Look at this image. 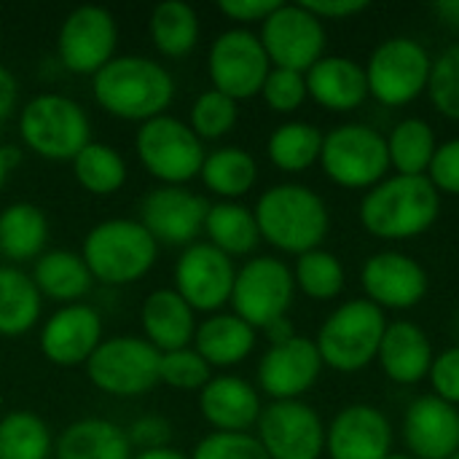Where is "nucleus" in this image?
I'll use <instances>...</instances> for the list:
<instances>
[{"label":"nucleus","instance_id":"f257e3e1","mask_svg":"<svg viewBox=\"0 0 459 459\" xmlns=\"http://www.w3.org/2000/svg\"><path fill=\"white\" fill-rule=\"evenodd\" d=\"M441 215V194L428 175H390L360 202V223L379 239H411Z\"/></svg>","mask_w":459,"mask_h":459},{"label":"nucleus","instance_id":"f03ea898","mask_svg":"<svg viewBox=\"0 0 459 459\" xmlns=\"http://www.w3.org/2000/svg\"><path fill=\"white\" fill-rule=\"evenodd\" d=\"M172 97V75L145 56H113L94 75V100L100 108L126 121L145 124L164 116Z\"/></svg>","mask_w":459,"mask_h":459},{"label":"nucleus","instance_id":"7ed1b4c3","mask_svg":"<svg viewBox=\"0 0 459 459\" xmlns=\"http://www.w3.org/2000/svg\"><path fill=\"white\" fill-rule=\"evenodd\" d=\"M255 223L261 239L269 245L304 255L317 250V245L328 234V207L325 202L307 186L282 183L269 188L255 204Z\"/></svg>","mask_w":459,"mask_h":459},{"label":"nucleus","instance_id":"20e7f679","mask_svg":"<svg viewBox=\"0 0 459 459\" xmlns=\"http://www.w3.org/2000/svg\"><path fill=\"white\" fill-rule=\"evenodd\" d=\"M387 328L385 312L368 299L342 304L317 333V352L323 366L342 374H355L371 366L379 355L382 336Z\"/></svg>","mask_w":459,"mask_h":459},{"label":"nucleus","instance_id":"39448f33","mask_svg":"<svg viewBox=\"0 0 459 459\" xmlns=\"http://www.w3.org/2000/svg\"><path fill=\"white\" fill-rule=\"evenodd\" d=\"M81 258L94 280L126 285L151 272L156 239L137 221H105L89 231Z\"/></svg>","mask_w":459,"mask_h":459},{"label":"nucleus","instance_id":"423d86ee","mask_svg":"<svg viewBox=\"0 0 459 459\" xmlns=\"http://www.w3.org/2000/svg\"><path fill=\"white\" fill-rule=\"evenodd\" d=\"M323 172L344 188H374L387 178V137L366 124H342L323 134Z\"/></svg>","mask_w":459,"mask_h":459},{"label":"nucleus","instance_id":"0eeeda50","mask_svg":"<svg viewBox=\"0 0 459 459\" xmlns=\"http://www.w3.org/2000/svg\"><path fill=\"white\" fill-rule=\"evenodd\" d=\"M22 140L43 159H75L89 140V118L83 108L62 94H40L22 110Z\"/></svg>","mask_w":459,"mask_h":459},{"label":"nucleus","instance_id":"6e6552de","mask_svg":"<svg viewBox=\"0 0 459 459\" xmlns=\"http://www.w3.org/2000/svg\"><path fill=\"white\" fill-rule=\"evenodd\" d=\"M433 59L428 48L406 35L382 40L366 65L368 94L387 108H401L417 100L430 81Z\"/></svg>","mask_w":459,"mask_h":459},{"label":"nucleus","instance_id":"1a4fd4ad","mask_svg":"<svg viewBox=\"0 0 459 459\" xmlns=\"http://www.w3.org/2000/svg\"><path fill=\"white\" fill-rule=\"evenodd\" d=\"M161 352L148 339L116 336L102 342L89 358V379L108 395H143L159 382Z\"/></svg>","mask_w":459,"mask_h":459},{"label":"nucleus","instance_id":"9d476101","mask_svg":"<svg viewBox=\"0 0 459 459\" xmlns=\"http://www.w3.org/2000/svg\"><path fill=\"white\" fill-rule=\"evenodd\" d=\"M137 153L145 169L169 186L196 178L204 164L202 140L191 126L172 116H156L140 126Z\"/></svg>","mask_w":459,"mask_h":459},{"label":"nucleus","instance_id":"9b49d317","mask_svg":"<svg viewBox=\"0 0 459 459\" xmlns=\"http://www.w3.org/2000/svg\"><path fill=\"white\" fill-rule=\"evenodd\" d=\"M293 272L280 258H253L237 272L231 307L234 315L250 328H266L274 320L285 317L293 304Z\"/></svg>","mask_w":459,"mask_h":459},{"label":"nucleus","instance_id":"f8f14e48","mask_svg":"<svg viewBox=\"0 0 459 459\" xmlns=\"http://www.w3.org/2000/svg\"><path fill=\"white\" fill-rule=\"evenodd\" d=\"M261 43L274 67L307 73L317 59H323L325 27L301 3H280L277 11L261 22Z\"/></svg>","mask_w":459,"mask_h":459},{"label":"nucleus","instance_id":"ddd939ff","mask_svg":"<svg viewBox=\"0 0 459 459\" xmlns=\"http://www.w3.org/2000/svg\"><path fill=\"white\" fill-rule=\"evenodd\" d=\"M272 62L250 30H226L210 48V78L231 100H247L266 83Z\"/></svg>","mask_w":459,"mask_h":459},{"label":"nucleus","instance_id":"4468645a","mask_svg":"<svg viewBox=\"0 0 459 459\" xmlns=\"http://www.w3.org/2000/svg\"><path fill=\"white\" fill-rule=\"evenodd\" d=\"M258 441L269 459H320L325 452V428L301 401H274L261 411Z\"/></svg>","mask_w":459,"mask_h":459},{"label":"nucleus","instance_id":"2eb2a0df","mask_svg":"<svg viewBox=\"0 0 459 459\" xmlns=\"http://www.w3.org/2000/svg\"><path fill=\"white\" fill-rule=\"evenodd\" d=\"M234 264L210 242L191 245L175 266V290L194 312H215L231 301Z\"/></svg>","mask_w":459,"mask_h":459},{"label":"nucleus","instance_id":"dca6fc26","mask_svg":"<svg viewBox=\"0 0 459 459\" xmlns=\"http://www.w3.org/2000/svg\"><path fill=\"white\" fill-rule=\"evenodd\" d=\"M118 30L110 11L100 5L75 8L59 30V59L70 73L97 75L116 51Z\"/></svg>","mask_w":459,"mask_h":459},{"label":"nucleus","instance_id":"f3484780","mask_svg":"<svg viewBox=\"0 0 459 459\" xmlns=\"http://www.w3.org/2000/svg\"><path fill=\"white\" fill-rule=\"evenodd\" d=\"M366 296L371 304L385 309H411L417 307L428 293V272L420 266V261L385 250L366 261L360 272Z\"/></svg>","mask_w":459,"mask_h":459},{"label":"nucleus","instance_id":"a211bd4d","mask_svg":"<svg viewBox=\"0 0 459 459\" xmlns=\"http://www.w3.org/2000/svg\"><path fill=\"white\" fill-rule=\"evenodd\" d=\"M325 452L331 459H385L393 452V425L368 403L347 406L325 430Z\"/></svg>","mask_w":459,"mask_h":459},{"label":"nucleus","instance_id":"6ab92c4d","mask_svg":"<svg viewBox=\"0 0 459 459\" xmlns=\"http://www.w3.org/2000/svg\"><path fill=\"white\" fill-rule=\"evenodd\" d=\"M323 371L317 344L307 336H296L285 344L269 347L258 366V385L274 401H299Z\"/></svg>","mask_w":459,"mask_h":459},{"label":"nucleus","instance_id":"aec40b11","mask_svg":"<svg viewBox=\"0 0 459 459\" xmlns=\"http://www.w3.org/2000/svg\"><path fill=\"white\" fill-rule=\"evenodd\" d=\"M207 210H210V204L202 196H196L180 186H164L145 196L143 210H140V215H143L140 223L148 229V234L156 242L188 245L204 229Z\"/></svg>","mask_w":459,"mask_h":459},{"label":"nucleus","instance_id":"412c9836","mask_svg":"<svg viewBox=\"0 0 459 459\" xmlns=\"http://www.w3.org/2000/svg\"><path fill=\"white\" fill-rule=\"evenodd\" d=\"M403 438L414 459H449L459 452L457 406L422 395L417 398L403 420Z\"/></svg>","mask_w":459,"mask_h":459},{"label":"nucleus","instance_id":"4be33fe9","mask_svg":"<svg viewBox=\"0 0 459 459\" xmlns=\"http://www.w3.org/2000/svg\"><path fill=\"white\" fill-rule=\"evenodd\" d=\"M102 344V320L86 304H70L59 309L40 333L43 355L56 366L89 363L94 350Z\"/></svg>","mask_w":459,"mask_h":459},{"label":"nucleus","instance_id":"5701e85b","mask_svg":"<svg viewBox=\"0 0 459 459\" xmlns=\"http://www.w3.org/2000/svg\"><path fill=\"white\" fill-rule=\"evenodd\" d=\"M204 420L218 433H245L261 420V401L253 385L239 377H215L202 387L199 398Z\"/></svg>","mask_w":459,"mask_h":459},{"label":"nucleus","instance_id":"b1692460","mask_svg":"<svg viewBox=\"0 0 459 459\" xmlns=\"http://www.w3.org/2000/svg\"><path fill=\"white\" fill-rule=\"evenodd\" d=\"M307 94L328 110H352L368 97L366 67L350 56H323L307 73Z\"/></svg>","mask_w":459,"mask_h":459},{"label":"nucleus","instance_id":"393cba45","mask_svg":"<svg viewBox=\"0 0 459 459\" xmlns=\"http://www.w3.org/2000/svg\"><path fill=\"white\" fill-rule=\"evenodd\" d=\"M377 358L385 374L398 385L422 382L430 374V366L436 360L428 333L409 320L387 323Z\"/></svg>","mask_w":459,"mask_h":459},{"label":"nucleus","instance_id":"a878e982","mask_svg":"<svg viewBox=\"0 0 459 459\" xmlns=\"http://www.w3.org/2000/svg\"><path fill=\"white\" fill-rule=\"evenodd\" d=\"M194 309L178 290H156L143 304V331L159 352L186 350L196 333Z\"/></svg>","mask_w":459,"mask_h":459},{"label":"nucleus","instance_id":"bb28decb","mask_svg":"<svg viewBox=\"0 0 459 459\" xmlns=\"http://www.w3.org/2000/svg\"><path fill=\"white\" fill-rule=\"evenodd\" d=\"M196 352L207 360V366H237L255 347V328H250L237 315H215L204 320L196 333Z\"/></svg>","mask_w":459,"mask_h":459},{"label":"nucleus","instance_id":"cd10ccee","mask_svg":"<svg viewBox=\"0 0 459 459\" xmlns=\"http://www.w3.org/2000/svg\"><path fill=\"white\" fill-rule=\"evenodd\" d=\"M126 433L105 420H81L56 441V459H132Z\"/></svg>","mask_w":459,"mask_h":459},{"label":"nucleus","instance_id":"c85d7f7f","mask_svg":"<svg viewBox=\"0 0 459 459\" xmlns=\"http://www.w3.org/2000/svg\"><path fill=\"white\" fill-rule=\"evenodd\" d=\"M48 223L40 207L19 202L0 212V253L11 261H30L43 253Z\"/></svg>","mask_w":459,"mask_h":459},{"label":"nucleus","instance_id":"c756f323","mask_svg":"<svg viewBox=\"0 0 459 459\" xmlns=\"http://www.w3.org/2000/svg\"><path fill=\"white\" fill-rule=\"evenodd\" d=\"M91 272L83 258L70 250H51L38 258L32 282L35 288L54 301H78L91 288Z\"/></svg>","mask_w":459,"mask_h":459},{"label":"nucleus","instance_id":"7c9ffc66","mask_svg":"<svg viewBox=\"0 0 459 459\" xmlns=\"http://www.w3.org/2000/svg\"><path fill=\"white\" fill-rule=\"evenodd\" d=\"M204 231L210 237V245L226 253L229 258L253 253L261 239L255 215L247 207L234 204V202L212 204L204 218Z\"/></svg>","mask_w":459,"mask_h":459},{"label":"nucleus","instance_id":"2f4dec72","mask_svg":"<svg viewBox=\"0 0 459 459\" xmlns=\"http://www.w3.org/2000/svg\"><path fill=\"white\" fill-rule=\"evenodd\" d=\"M38 317L40 290L35 282L13 266H0V336L27 333Z\"/></svg>","mask_w":459,"mask_h":459},{"label":"nucleus","instance_id":"473e14b6","mask_svg":"<svg viewBox=\"0 0 459 459\" xmlns=\"http://www.w3.org/2000/svg\"><path fill=\"white\" fill-rule=\"evenodd\" d=\"M436 148V132L425 118H403L387 134L390 167H395L398 175H428Z\"/></svg>","mask_w":459,"mask_h":459},{"label":"nucleus","instance_id":"72a5a7b5","mask_svg":"<svg viewBox=\"0 0 459 459\" xmlns=\"http://www.w3.org/2000/svg\"><path fill=\"white\" fill-rule=\"evenodd\" d=\"M151 35L161 54L183 56L196 46L199 16L183 0H164L151 13Z\"/></svg>","mask_w":459,"mask_h":459},{"label":"nucleus","instance_id":"f704fd0d","mask_svg":"<svg viewBox=\"0 0 459 459\" xmlns=\"http://www.w3.org/2000/svg\"><path fill=\"white\" fill-rule=\"evenodd\" d=\"M199 175L212 194H221L226 199H237L253 188V183L258 178V167L247 151L221 148V151L204 156Z\"/></svg>","mask_w":459,"mask_h":459},{"label":"nucleus","instance_id":"c9c22d12","mask_svg":"<svg viewBox=\"0 0 459 459\" xmlns=\"http://www.w3.org/2000/svg\"><path fill=\"white\" fill-rule=\"evenodd\" d=\"M323 151V134L317 126L307 121H288L274 129L269 137V159L274 167L285 172H301L309 169L315 161H320Z\"/></svg>","mask_w":459,"mask_h":459},{"label":"nucleus","instance_id":"e433bc0d","mask_svg":"<svg viewBox=\"0 0 459 459\" xmlns=\"http://www.w3.org/2000/svg\"><path fill=\"white\" fill-rule=\"evenodd\" d=\"M51 436L40 417L13 411L0 420V459H46Z\"/></svg>","mask_w":459,"mask_h":459},{"label":"nucleus","instance_id":"4c0bfd02","mask_svg":"<svg viewBox=\"0 0 459 459\" xmlns=\"http://www.w3.org/2000/svg\"><path fill=\"white\" fill-rule=\"evenodd\" d=\"M75 180L91 191V194H113L126 180V164L118 156L116 148L102 143H89L75 159H73Z\"/></svg>","mask_w":459,"mask_h":459},{"label":"nucleus","instance_id":"58836bf2","mask_svg":"<svg viewBox=\"0 0 459 459\" xmlns=\"http://www.w3.org/2000/svg\"><path fill=\"white\" fill-rule=\"evenodd\" d=\"M293 280L309 299L331 301L344 290V266L333 253H325L317 247V250L299 255Z\"/></svg>","mask_w":459,"mask_h":459},{"label":"nucleus","instance_id":"ea45409f","mask_svg":"<svg viewBox=\"0 0 459 459\" xmlns=\"http://www.w3.org/2000/svg\"><path fill=\"white\" fill-rule=\"evenodd\" d=\"M234 124H237V100L226 97L218 89L204 91L191 108V129L199 140L202 137L218 140L229 134Z\"/></svg>","mask_w":459,"mask_h":459},{"label":"nucleus","instance_id":"a19ab883","mask_svg":"<svg viewBox=\"0 0 459 459\" xmlns=\"http://www.w3.org/2000/svg\"><path fill=\"white\" fill-rule=\"evenodd\" d=\"M428 94L441 116L459 121V43L433 59Z\"/></svg>","mask_w":459,"mask_h":459},{"label":"nucleus","instance_id":"79ce46f5","mask_svg":"<svg viewBox=\"0 0 459 459\" xmlns=\"http://www.w3.org/2000/svg\"><path fill=\"white\" fill-rule=\"evenodd\" d=\"M210 366L196 350H175L161 352L159 382H167L175 390H202L210 382Z\"/></svg>","mask_w":459,"mask_h":459},{"label":"nucleus","instance_id":"37998d69","mask_svg":"<svg viewBox=\"0 0 459 459\" xmlns=\"http://www.w3.org/2000/svg\"><path fill=\"white\" fill-rule=\"evenodd\" d=\"M261 94H264V100H266V105L272 110L293 113L307 100V78H304V73H296V70L272 67Z\"/></svg>","mask_w":459,"mask_h":459},{"label":"nucleus","instance_id":"c03bdc74","mask_svg":"<svg viewBox=\"0 0 459 459\" xmlns=\"http://www.w3.org/2000/svg\"><path fill=\"white\" fill-rule=\"evenodd\" d=\"M194 459H269V455L255 436L212 433L196 446Z\"/></svg>","mask_w":459,"mask_h":459},{"label":"nucleus","instance_id":"a18cd8bd","mask_svg":"<svg viewBox=\"0 0 459 459\" xmlns=\"http://www.w3.org/2000/svg\"><path fill=\"white\" fill-rule=\"evenodd\" d=\"M428 180L436 186L438 194L459 196V137L441 143L428 169Z\"/></svg>","mask_w":459,"mask_h":459},{"label":"nucleus","instance_id":"49530a36","mask_svg":"<svg viewBox=\"0 0 459 459\" xmlns=\"http://www.w3.org/2000/svg\"><path fill=\"white\" fill-rule=\"evenodd\" d=\"M428 377H430L436 398H441L452 406H459V347L441 352L433 360Z\"/></svg>","mask_w":459,"mask_h":459},{"label":"nucleus","instance_id":"de8ad7c7","mask_svg":"<svg viewBox=\"0 0 459 459\" xmlns=\"http://www.w3.org/2000/svg\"><path fill=\"white\" fill-rule=\"evenodd\" d=\"M126 438H129L132 446H140L143 452H156V449H167V444H169V438H172V428H169L167 420L151 414V417L137 420V422L129 428Z\"/></svg>","mask_w":459,"mask_h":459},{"label":"nucleus","instance_id":"09e8293b","mask_svg":"<svg viewBox=\"0 0 459 459\" xmlns=\"http://www.w3.org/2000/svg\"><path fill=\"white\" fill-rule=\"evenodd\" d=\"M280 0H221L218 8L234 22H264L272 11H277Z\"/></svg>","mask_w":459,"mask_h":459},{"label":"nucleus","instance_id":"8fccbe9b","mask_svg":"<svg viewBox=\"0 0 459 459\" xmlns=\"http://www.w3.org/2000/svg\"><path fill=\"white\" fill-rule=\"evenodd\" d=\"M309 13H315L320 22L323 19H347L368 8L366 0H304L301 3Z\"/></svg>","mask_w":459,"mask_h":459},{"label":"nucleus","instance_id":"3c124183","mask_svg":"<svg viewBox=\"0 0 459 459\" xmlns=\"http://www.w3.org/2000/svg\"><path fill=\"white\" fill-rule=\"evenodd\" d=\"M13 108H16V81L5 67H0V126L8 121Z\"/></svg>","mask_w":459,"mask_h":459},{"label":"nucleus","instance_id":"603ef678","mask_svg":"<svg viewBox=\"0 0 459 459\" xmlns=\"http://www.w3.org/2000/svg\"><path fill=\"white\" fill-rule=\"evenodd\" d=\"M264 331H266V336H269L272 347H277V344H285V342L296 339V331H293V325H290V320H288V317L274 320V323H272V325H266Z\"/></svg>","mask_w":459,"mask_h":459},{"label":"nucleus","instance_id":"864d4df0","mask_svg":"<svg viewBox=\"0 0 459 459\" xmlns=\"http://www.w3.org/2000/svg\"><path fill=\"white\" fill-rule=\"evenodd\" d=\"M433 11L449 24L459 30V0H441V3H433Z\"/></svg>","mask_w":459,"mask_h":459},{"label":"nucleus","instance_id":"5fc2aeb1","mask_svg":"<svg viewBox=\"0 0 459 459\" xmlns=\"http://www.w3.org/2000/svg\"><path fill=\"white\" fill-rule=\"evenodd\" d=\"M134 459H188V457H183L180 452H175V449H156V452H140L137 457Z\"/></svg>","mask_w":459,"mask_h":459},{"label":"nucleus","instance_id":"6e6d98bb","mask_svg":"<svg viewBox=\"0 0 459 459\" xmlns=\"http://www.w3.org/2000/svg\"><path fill=\"white\" fill-rule=\"evenodd\" d=\"M8 161H5V153H3V148H0V188H3V183H5V175H8Z\"/></svg>","mask_w":459,"mask_h":459},{"label":"nucleus","instance_id":"4d7b16f0","mask_svg":"<svg viewBox=\"0 0 459 459\" xmlns=\"http://www.w3.org/2000/svg\"><path fill=\"white\" fill-rule=\"evenodd\" d=\"M385 459H414L411 455H403V452H390Z\"/></svg>","mask_w":459,"mask_h":459},{"label":"nucleus","instance_id":"13d9d810","mask_svg":"<svg viewBox=\"0 0 459 459\" xmlns=\"http://www.w3.org/2000/svg\"><path fill=\"white\" fill-rule=\"evenodd\" d=\"M0 411H3V395H0Z\"/></svg>","mask_w":459,"mask_h":459},{"label":"nucleus","instance_id":"bf43d9fd","mask_svg":"<svg viewBox=\"0 0 459 459\" xmlns=\"http://www.w3.org/2000/svg\"><path fill=\"white\" fill-rule=\"evenodd\" d=\"M449 459H459V452H457V455H452V457H449Z\"/></svg>","mask_w":459,"mask_h":459},{"label":"nucleus","instance_id":"052dcab7","mask_svg":"<svg viewBox=\"0 0 459 459\" xmlns=\"http://www.w3.org/2000/svg\"><path fill=\"white\" fill-rule=\"evenodd\" d=\"M457 328H459V315H457Z\"/></svg>","mask_w":459,"mask_h":459}]
</instances>
